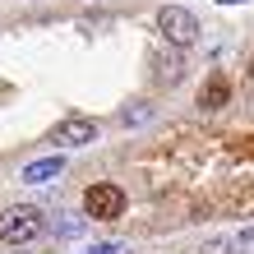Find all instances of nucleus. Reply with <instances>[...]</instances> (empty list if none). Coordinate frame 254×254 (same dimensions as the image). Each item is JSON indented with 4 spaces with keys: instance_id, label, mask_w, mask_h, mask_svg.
Wrapping results in <instances>:
<instances>
[{
    "instance_id": "f257e3e1",
    "label": "nucleus",
    "mask_w": 254,
    "mask_h": 254,
    "mask_svg": "<svg viewBox=\"0 0 254 254\" xmlns=\"http://www.w3.org/2000/svg\"><path fill=\"white\" fill-rule=\"evenodd\" d=\"M42 227H47V222H42V213H37L33 203H14V208L0 213V241H5V245H28V241H37Z\"/></svg>"
},
{
    "instance_id": "f03ea898",
    "label": "nucleus",
    "mask_w": 254,
    "mask_h": 254,
    "mask_svg": "<svg viewBox=\"0 0 254 254\" xmlns=\"http://www.w3.org/2000/svg\"><path fill=\"white\" fill-rule=\"evenodd\" d=\"M157 28H162V37H167L171 47H194V42H199V19H194L190 9H181V5H162L157 9Z\"/></svg>"
},
{
    "instance_id": "7ed1b4c3",
    "label": "nucleus",
    "mask_w": 254,
    "mask_h": 254,
    "mask_svg": "<svg viewBox=\"0 0 254 254\" xmlns=\"http://www.w3.org/2000/svg\"><path fill=\"white\" fill-rule=\"evenodd\" d=\"M83 208H88V217H97V222H116L125 213V190L121 185H88V194H83Z\"/></svg>"
},
{
    "instance_id": "20e7f679",
    "label": "nucleus",
    "mask_w": 254,
    "mask_h": 254,
    "mask_svg": "<svg viewBox=\"0 0 254 254\" xmlns=\"http://www.w3.org/2000/svg\"><path fill=\"white\" fill-rule=\"evenodd\" d=\"M61 148H83V143H93L97 139V125L88 121V116H65L61 125H56V134H51Z\"/></svg>"
},
{
    "instance_id": "39448f33",
    "label": "nucleus",
    "mask_w": 254,
    "mask_h": 254,
    "mask_svg": "<svg viewBox=\"0 0 254 254\" xmlns=\"http://www.w3.org/2000/svg\"><path fill=\"white\" fill-rule=\"evenodd\" d=\"M61 171H65L61 157H42V162H28V167H23V181H28V185H47V181H56Z\"/></svg>"
},
{
    "instance_id": "423d86ee",
    "label": "nucleus",
    "mask_w": 254,
    "mask_h": 254,
    "mask_svg": "<svg viewBox=\"0 0 254 254\" xmlns=\"http://www.w3.org/2000/svg\"><path fill=\"white\" fill-rule=\"evenodd\" d=\"M222 102H227V79H208V88H203V107L217 111Z\"/></svg>"
},
{
    "instance_id": "0eeeda50",
    "label": "nucleus",
    "mask_w": 254,
    "mask_h": 254,
    "mask_svg": "<svg viewBox=\"0 0 254 254\" xmlns=\"http://www.w3.org/2000/svg\"><path fill=\"white\" fill-rule=\"evenodd\" d=\"M79 254H125V241H107V245H93V250H79Z\"/></svg>"
},
{
    "instance_id": "6e6552de",
    "label": "nucleus",
    "mask_w": 254,
    "mask_h": 254,
    "mask_svg": "<svg viewBox=\"0 0 254 254\" xmlns=\"http://www.w3.org/2000/svg\"><path fill=\"white\" fill-rule=\"evenodd\" d=\"M203 254H245V250H236L231 241H213V245H203Z\"/></svg>"
},
{
    "instance_id": "1a4fd4ad",
    "label": "nucleus",
    "mask_w": 254,
    "mask_h": 254,
    "mask_svg": "<svg viewBox=\"0 0 254 254\" xmlns=\"http://www.w3.org/2000/svg\"><path fill=\"white\" fill-rule=\"evenodd\" d=\"M56 231H61V236H74V231H79V222H74V217H61V222H56Z\"/></svg>"
},
{
    "instance_id": "9d476101",
    "label": "nucleus",
    "mask_w": 254,
    "mask_h": 254,
    "mask_svg": "<svg viewBox=\"0 0 254 254\" xmlns=\"http://www.w3.org/2000/svg\"><path fill=\"white\" fill-rule=\"evenodd\" d=\"M217 5H250V0H217Z\"/></svg>"
},
{
    "instance_id": "9b49d317",
    "label": "nucleus",
    "mask_w": 254,
    "mask_h": 254,
    "mask_svg": "<svg viewBox=\"0 0 254 254\" xmlns=\"http://www.w3.org/2000/svg\"><path fill=\"white\" fill-rule=\"evenodd\" d=\"M250 79H254V61H250Z\"/></svg>"
}]
</instances>
